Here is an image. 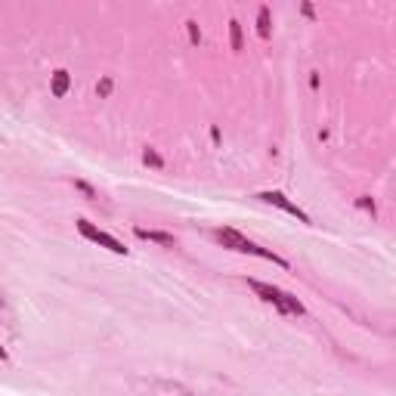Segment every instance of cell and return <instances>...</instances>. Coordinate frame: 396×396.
Returning a JSON list of instances; mask_svg holds the SVG:
<instances>
[{"mask_svg":"<svg viewBox=\"0 0 396 396\" xmlns=\"http://www.w3.org/2000/svg\"><path fill=\"white\" fill-rule=\"evenodd\" d=\"M248 288H251L254 294L263 297L266 303H272L278 313H285V316H303V303L297 300V297H291L288 291L276 288V285H266V282H257V278H248Z\"/></svg>","mask_w":396,"mask_h":396,"instance_id":"6da1fadb","label":"cell"},{"mask_svg":"<svg viewBox=\"0 0 396 396\" xmlns=\"http://www.w3.org/2000/svg\"><path fill=\"white\" fill-rule=\"evenodd\" d=\"M217 241H223V248H232V251H239V254H254V257L272 260V263H278V266H288V260H285V257H278V254H272V251H266V248H260L257 241L245 239L239 229H217Z\"/></svg>","mask_w":396,"mask_h":396,"instance_id":"7a4b0ae2","label":"cell"},{"mask_svg":"<svg viewBox=\"0 0 396 396\" xmlns=\"http://www.w3.org/2000/svg\"><path fill=\"white\" fill-rule=\"evenodd\" d=\"M78 232L84 235L87 241H93V245H102V248H109L111 254H127V248H124L121 241L115 239V235H109V232H102V229H96L90 220H78Z\"/></svg>","mask_w":396,"mask_h":396,"instance_id":"3957f363","label":"cell"},{"mask_svg":"<svg viewBox=\"0 0 396 396\" xmlns=\"http://www.w3.org/2000/svg\"><path fill=\"white\" fill-rule=\"evenodd\" d=\"M257 198H260V201H266V204H276V208H282L285 214L297 217L300 223H309V214H307V210L297 208L294 201H288V195H285V192H276V189H272V192H260Z\"/></svg>","mask_w":396,"mask_h":396,"instance_id":"277c9868","label":"cell"},{"mask_svg":"<svg viewBox=\"0 0 396 396\" xmlns=\"http://www.w3.org/2000/svg\"><path fill=\"white\" fill-rule=\"evenodd\" d=\"M133 232H136V239L158 241V245H164V248H173V245H177V239H173L170 232H158V229H142V226H136Z\"/></svg>","mask_w":396,"mask_h":396,"instance_id":"5b68a950","label":"cell"},{"mask_svg":"<svg viewBox=\"0 0 396 396\" xmlns=\"http://www.w3.org/2000/svg\"><path fill=\"white\" fill-rule=\"evenodd\" d=\"M68 87H72V74L65 72V68H59V72H53V80H50V90H53L56 99H62L68 93Z\"/></svg>","mask_w":396,"mask_h":396,"instance_id":"8992f818","label":"cell"},{"mask_svg":"<svg viewBox=\"0 0 396 396\" xmlns=\"http://www.w3.org/2000/svg\"><path fill=\"white\" fill-rule=\"evenodd\" d=\"M270 10H266V6H260V12H257V34L260 37H263V41H266V37H270Z\"/></svg>","mask_w":396,"mask_h":396,"instance_id":"52a82bcc","label":"cell"},{"mask_svg":"<svg viewBox=\"0 0 396 396\" xmlns=\"http://www.w3.org/2000/svg\"><path fill=\"white\" fill-rule=\"evenodd\" d=\"M142 161H146L148 167H155V170H164V158H161L158 148H152V146H148L146 152H142Z\"/></svg>","mask_w":396,"mask_h":396,"instance_id":"ba28073f","label":"cell"},{"mask_svg":"<svg viewBox=\"0 0 396 396\" xmlns=\"http://www.w3.org/2000/svg\"><path fill=\"white\" fill-rule=\"evenodd\" d=\"M229 43H232V50H241V25L239 22H229Z\"/></svg>","mask_w":396,"mask_h":396,"instance_id":"9c48e42d","label":"cell"},{"mask_svg":"<svg viewBox=\"0 0 396 396\" xmlns=\"http://www.w3.org/2000/svg\"><path fill=\"white\" fill-rule=\"evenodd\" d=\"M96 93H99V96H109V93H111V78H102V80H99V87H96Z\"/></svg>","mask_w":396,"mask_h":396,"instance_id":"30bf717a","label":"cell"},{"mask_svg":"<svg viewBox=\"0 0 396 396\" xmlns=\"http://www.w3.org/2000/svg\"><path fill=\"white\" fill-rule=\"evenodd\" d=\"M186 28H189V41H192V43L201 41V31H198V25H195V22H186Z\"/></svg>","mask_w":396,"mask_h":396,"instance_id":"8fae6325","label":"cell"},{"mask_svg":"<svg viewBox=\"0 0 396 396\" xmlns=\"http://www.w3.org/2000/svg\"><path fill=\"white\" fill-rule=\"evenodd\" d=\"M74 189H80V192H84L87 198H96V192H93V186H87L84 179H78V183H74Z\"/></svg>","mask_w":396,"mask_h":396,"instance_id":"7c38bea8","label":"cell"},{"mask_svg":"<svg viewBox=\"0 0 396 396\" xmlns=\"http://www.w3.org/2000/svg\"><path fill=\"white\" fill-rule=\"evenodd\" d=\"M359 208H365V210H371V214H375V201H371V198H359Z\"/></svg>","mask_w":396,"mask_h":396,"instance_id":"4fadbf2b","label":"cell"},{"mask_svg":"<svg viewBox=\"0 0 396 396\" xmlns=\"http://www.w3.org/2000/svg\"><path fill=\"white\" fill-rule=\"evenodd\" d=\"M0 359H6V350H3V346H0Z\"/></svg>","mask_w":396,"mask_h":396,"instance_id":"5bb4252c","label":"cell"}]
</instances>
